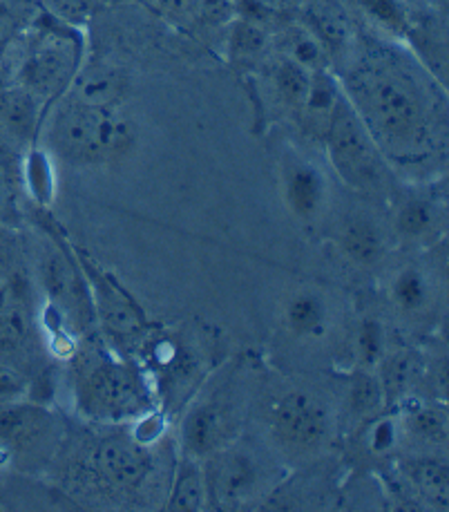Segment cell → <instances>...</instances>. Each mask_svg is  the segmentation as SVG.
Returning a JSON list of instances; mask_svg holds the SVG:
<instances>
[{"mask_svg": "<svg viewBox=\"0 0 449 512\" xmlns=\"http://www.w3.org/2000/svg\"><path fill=\"white\" fill-rule=\"evenodd\" d=\"M351 108L380 150L416 155L436 139V103L403 56L376 50L356 61L345 79Z\"/></svg>", "mask_w": 449, "mask_h": 512, "instance_id": "obj_1", "label": "cell"}, {"mask_svg": "<svg viewBox=\"0 0 449 512\" xmlns=\"http://www.w3.org/2000/svg\"><path fill=\"white\" fill-rule=\"evenodd\" d=\"M47 139L54 153L72 164H103L123 159L135 148L137 128L119 108H97L65 97Z\"/></svg>", "mask_w": 449, "mask_h": 512, "instance_id": "obj_2", "label": "cell"}, {"mask_svg": "<svg viewBox=\"0 0 449 512\" xmlns=\"http://www.w3.org/2000/svg\"><path fill=\"white\" fill-rule=\"evenodd\" d=\"M83 63V43L76 27L45 23L16 72V83L45 103L70 88Z\"/></svg>", "mask_w": 449, "mask_h": 512, "instance_id": "obj_3", "label": "cell"}, {"mask_svg": "<svg viewBox=\"0 0 449 512\" xmlns=\"http://www.w3.org/2000/svg\"><path fill=\"white\" fill-rule=\"evenodd\" d=\"M329 157L338 173L353 186H369L378 179L380 168V148L360 121L356 110L351 108L345 92L333 110L329 128L324 132Z\"/></svg>", "mask_w": 449, "mask_h": 512, "instance_id": "obj_4", "label": "cell"}, {"mask_svg": "<svg viewBox=\"0 0 449 512\" xmlns=\"http://www.w3.org/2000/svg\"><path fill=\"white\" fill-rule=\"evenodd\" d=\"M79 403L90 416L121 419L146 410V390L135 369L121 363H99L85 374Z\"/></svg>", "mask_w": 449, "mask_h": 512, "instance_id": "obj_5", "label": "cell"}, {"mask_svg": "<svg viewBox=\"0 0 449 512\" xmlns=\"http://www.w3.org/2000/svg\"><path fill=\"white\" fill-rule=\"evenodd\" d=\"M273 432L293 450H311L327 439L329 412L318 398L304 392L282 396L273 407Z\"/></svg>", "mask_w": 449, "mask_h": 512, "instance_id": "obj_6", "label": "cell"}, {"mask_svg": "<svg viewBox=\"0 0 449 512\" xmlns=\"http://www.w3.org/2000/svg\"><path fill=\"white\" fill-rule=\"evenodd\" d=\"M260 479L257 463L242 450L213 452L204 470L206 499L217 508H237L253 495Z\"/></svg>", "mask_w": 449, "mask_h": 512, "instance_id": "obj_7", "label": "cell"}, {"mask_svg": "<svg viewBox=\"0 0 449 512\" xmlns=\"http://www.w3.org/2000/svg\"><path fill=\"white\" fill-rule=\"evenodd\" d=\"M94 468L117 488H137L150 472V454L146 445L128 439H105L94 450Z\"/></svg>", "mask_w": 449, "mask_h": 512, "instance_id": "obj_8", "label": "cell"}, {"mask_svg": "<svg viewBox=\"0 0 449 512\" xmlns=\"http://www.w3.org/2000/svg\"><path fill=\"white\" fill-rule=\"evenodd\" d=\"M68 97L97 108H119L128 97L130 79L126 70L108 61H94L83 65L70 83Z\"/></svg>", "mask_w": 449, "mask_h": 512, "instance_id": "obj_9", "label": "cell"}, {"mask_svg": "<svg viewBox=\"0 0 449 512\" xmlns=\"http://www.w3.org/2000/svg\"><path fill=\"white\" fill-rule=\"evenodd\" d=\"M284 193L289 208L300 217H311L320 211L327 193V184L318 168L309 161L291 159L284 175Z\"/></svg>", "mask_w": 449, "mask_h": 512, "instance_id": "obj_10", "label": "cell"}, {"mask_svg": "<svg viewBox=\"0 0 449 512\" xmlns=\"http://www.w3.org/2000/svg\"><path fill=\"white\" fill-rule=\"evenodd\" d=\"M43 287L47 296L61 311H72L76 316H83L85 311H90V302L83 298V291L79 287V280L74 276L72 264L59 253H50L43 260L41 269Z\"/></svg>", "mask_w": 449, "mask_h": 512, "instance_id": "obj_11", "label": "cell"}, {"mask_svg": "<svg viewBox=\"0 0 449 512\" xmlns=\"http://www.w3.org/2000/svg\"><path fill=\"white\" fill-rule=\"evenodd\" d=\"M277 50L282 59L300 65L307 72H327L331 65L329 50L304 23L286 25L277 34Z\"/></svg>", "mask_w": 449, "mask_h": 512, "instance_id": "obj_12", "label": "cell"}, {"mask_svg": "<svg viewBox=\"0 0 449 512\" xmlns=\"http://www.w3.org/2000/svg\"><path fill=\"white\" fill-rule=\"evenodd\" d=\"M226 419L217 405H199L184 423V445L190 457L202 459L219 450L224 441Z\"/></svg>", "mask_w": 449, "mask_h": 512, "instance_id": "obj_13", "label": "cell"}, {"mask_svg": "<svg viewBox=\"0 0 449 512\" xmlns=\"http://www.w3.org/2000/svg\"><path fill=\"white\" fill-rule=\"evenodd\" d=\"M47 425V416L36 405H18L12 401L0 403V439L9 445L34 443Z\"/></svg>", "mask_w": 449, "mask_h": 512, "instance_id": "obj_14", "label": "cell"}, {"mask_svg": "<svg viewBox=\"0 0 449 512\" xmlns=\"http://www.w3.org/2000/svg\"><path fill=\"white\" fill-rule=\"evenodd\" d=\"M271 45V36L264 30L262 21L248 16H237L231 32H228V59H231L237 68H246V65H255L262 59Z\"/></svg>", "mask_w": 449, "mask_h": 512, "instance_id": "obj_15", "label": "cell"}, {"mask_svg": "<svg viewBox=\"0 0 449 512\" xmlns=\"http://www.w3.org/2000/svg\"><path fill=\"white\" fill-rule=\"evenodd\" d=\"M97 282V305H99V314L101 320L105 322V327L119 336H130L137 334L141 329V314L139 309L132 305V300L123 296V291L114 287L108 280H94Z\"/></svg>", "mask_w": 449, "mask_h": 512, "instance_id": "obj_16", "label": "cell"}, {"mask_svg": "<svg viewBox=\"0 0 449 512\" xmlns=\"http://www.w3.org/2000/svg\"><path fill=\"white\" fill-rule=\"evenodd\" d=\"M204 501H206V481H204L202 466H197L193 459L181 461L166 508L179 510V512H197L204 508Z\"/></svg>", "mask_w": 449, "mask_h": 512, "instance_id": "obj_17", "label": "cell"}, {"mask_svg": "<svg viewBox=\"0 0 449 512\" xmlns=\"http://www.w3.org/2000/svg\"><path fill=\"white\" fill-rule=\"evenodd\" d=\"M358 7V12L374 23L378 30L387 32L396 39H407L412 30V14L405 0H351Z\"/></svg>", "mask_w": 449, "mask_h": 512, "instance_id": "obj_18", "label": "cell"}, {"mask_svg": "<svg viewBox=\"0 0 449 512\" xmlns=\"http://www.w3.org/2000/svg\"><path fill=\"white\" fill-rule=\"evenodd\" d=\"M340 246L342 251L349 255L360 267H371L382 258V251H385V242H382V235L378 229L367 220H351L340 235Z\"/></svg>", "mask_w": 449, "mask_h": 512, "instance_id": "obj_19", "label": "cell"}, {"mask_svg": "<svg viewBox=\"0 0 449 512\" xmlns=\"http://www.w3.org/2000/svg\"><path fill=\"white\" fill-rule=\"evenodd\" d=\"M416 490L438 508L449 506V468L441 459H416L407 466Z\"/></svg>", "mask_w": 449, "mask_h": 512, "instance_id": "obj_20", "label": "cell"}, {"mask_svg": "<svg viewBox=\"0 0 449 512\" xmlns=\"http://www.w3.org/2000/svg\"><path fill=\"white\" fill-rule=\"evenodd\" d=\"M21 173L25 186L38 204H50L56 193V170L52 155L43 148H32L21 159Z\"/></svg>", "mask_w": 449, "mask_h": 512, "instance_id": "obj_21", "label": "cell"}, {"mask_svg": "<svg viewBox=\"0 0 449 512\" xmlns=\"http://www.w3.org/2000/svg\"><path fill=\"white\" fill-rule=\"evenodd\" d=\"M311 74L313 72H307L304 68H300V65L282 59V56L273 70V88H275L277 99H280L295 117H298L302 103L309 94Z\"/></svg>", "mask_w": 449, "mask_h": 512, "instance_id": "obj_22", "label": "cell"}, {"mask_svg": "<svg viewBox=\"0 0 449 512\" xmlns=\"http://www.w3.org/2000/svg\"><path fill=\"white\" fill-rule=\"evenodd\" d=\"M304 25L318 36L331 56L340 52L342 47H347L349 43L347 18L342 16L338 9H333L329 5H313L307 12V23Z\"/></svg>", "mask_w": 449, "mask_h": 512, "instance_id": "obj_23", "label": "cell"}, {"mask_svg": "<svg viewBox=\"0 0 449 512\" xmlns=\"http://www.w3.org/2000/svg\"><path fill=\"white\" fill-rule=\"evenodd\" d=\"M327 316L324 302L313 293H302V296L293 298L289 309H286L289 329L298 336H320L327 327Z\"/></svg>", "mask_w": 449, "mask_h": 512, "instance_id": "obj_24", "label": "cell"}, {"mask_svg": "<svg viewBox=\"0 0 449 512\" xmlns=\"http://www.w3.org/2000/svg\"><path fill=\"white\" fill-rule=\"evenodd\" d=\"M27 338V318L25 311L18 302L16 293L5 298L3 305H0V349H16L25 343Z\"/></svg>", "mask_w": 449, "mask_h": 512, "instance_id": "obj_25", "label": "cell"}, {"mask_svg": "<svg viewBox=\"0 0 449 512\" xmlns=\"http://www.w3.org/2000/svg\"><path fill=\"white\" fill-rule=\"evenodd\" d=\"M385 401L380 378L374 374L360 372L351 383V410L358 416H369L378 412V407Z\"/></svg>", "mask_w": 449, "mask_h": 512, "instance_id": "obj_26", "label": "cell"}, {"mask_svg": "<svg viewBox=\"0 0 449 512\" xmlns=\"http://www.w3.org/2000/svg\"><path fill=\"white\" fill-rule=\"evenodd\" d=\"M394 300L400 309L418 311L427 302V282L423 273L405 269L394 282Z\"/></svg>", "mask_w": 449, "mask_h": 512, "instance_id": "obj_27", "label": "cell"}, {"mask_svg": "<svg viewBox=\"0 0 449 512\" xmlns=\"http://www.w3.org/2000/svg\"><path fill=\"white\" fill-rule=\"evenodd\" d=\"M436 222V213L434 208L427 202H420V199H414V202L405 204L400 208L398 215V229L407 237H420L427 235L432 231V226Z\"/></svg>", "mask_w": 449, "mask_h": 512, "instance_id": "obj_28", "label": "cell"}, {"mask_svg": "<svg viewBox=\"0 0 449 512\" xmlns=\"http://www.w3.org/2000/svg\"><path fill=\"white\" fill-rule=\"evenodd\" d=\"M409 430L427 441H443L447 436L445 414L432 407H416L409 414Z\"/></svg>", "mask_w": 449, "mask_h": 512, "instance_id": "obj_29", "label": "cell"}, {"mask_svg": "<svg viewBox=\"0 0 449 512\" xmlns=\"http://www.w3.org/2000/svg\"><path fill=\"white\" fill-rule=\"evenodd\" d=\"M380 385L385 390V396H394L396 392H403L405 387L409 385V381L414 378V360L412 356H394L389 358L385 367H382V376Z\"/></svg>", "mask_w": 449, "mask_h": 512, "instance_id": "obj_30", "label": "cell"}, {"mask_svg": "<svg viewBox=\"0 0 449 512\" xmlns=\"http://www.w3.org/2000/svg\"><path fill=\"white\" fill-rule=\"evenodd\" d=\"M47 5H50L56 21L76 27L97 12L99 0H47Z\"/></svg>", "mask_w": 449, "mask_h": 512, "instance_id": "obj_31", "label": "cell"}, {"mask_svg": "<svg viewBox=\"0 0 449 512\" xmlns=\"http://www.w3.org/2000/svg\"><path fill=\"white\" fill-rule=\"evenodd\" d=\"M382 347H385V340H382V327L374 320H367L360 329L358 338V349H360V360L367 367H374L380 363L382 358Z\"/></svg>", "mask_w": 449, "mask_h": 512, "instance_id": "obj_32", "label": "cell"}, {"mask_svg": "<svg viewBox=\"0 0 449 512\" xmlns=\"http://www.w3.org/2000/svg\"><path fill=\"white\" fill-rule=\"evenodd\" d=\"M23 25L25 21H23L21 9H16L14 5L0 3V59H3L5 52L18 39Z\"/></svg>", "mask_w": 449, "mask_h": 512, "instance_id": "obj_33", "label": "cell"}, {"mask_svg": "<svg viewBox=\"0 0 449 512\" xmlns=\"http://www.w3.org/2000/svg\"><path fill=\"white\" fill-rule=\"evenodd\" d=\"M161 434H164V419H161L159 414H146L135 425V430H132V441H137L139 445H150L155 443Z\"/></svg>", "mask_w": 449, "mask_h": 512, "instance_id": "obj_34", "label": "cell"}, {"mask_svg": "<svg viewBox=\"0 0 449 512\" xmlns=\"http://www.w3.org/2000/svg\"><path fill=\"white\" fill-rule=\"evenodd\" d=\"M150 3L177 21H188L199 14V0H150Z\"/></svg>", "mask_w": 449, "mask_h": 512, "instance_id": "obj_35", "label": "cell"}, {"mask_svg": "<svg viewBox=\"0 0 449 512\" xmlns=\"http://www.w3.org/2000/svg\"><path fill=\"white\" fill-rule=\"evenodd\" d=\"M398 441V428L394 421H378L369 434V443L376 452H389Z\"/></svg>", "mask_w": 449, "mask_h": 512, "instance_id": "obj_36", "label": "cell"}, {"mask_svg": "<svg viewBox=\"0 0 449 512\" xmlns=\"http://www.w3.org/2000/svg\"><path fill=\"white\" fill-rule=\"evenodd\" d=\"M50 347H52L54 356H59V358H72L76 354L74 338L68 334V331H63V329L52 331Z\"/></svg>", "mask_w": 449, "mask_h": 512, "instance_id": "obj_37", "label": "cell"}, {"mask_svg": "<svg viewBox=\"0 0 449 512\" xmlns=\"http://www.w3.org/2000/svg\"><path fill=\"white\" fill-rule=\"evenodd\" d=\"M16 394H21V383H18V378L12 372L0 367V403L12 401Z\"/></svg>", "mask_w": 449, "mask_h": 512, "instance_id": "obj_38", "label": "cell"}, {"mask_svg": "<svg viewBox=\"0 0 449 512\" xmlns=\"http://www.w3.org/2000/svg\"><path fill=\"white\" fill-rule=\"evenodd\" d=\"M9 293H12V287H9V284L3 278H0V305H3Z\"/></svg>", "mask_w": 449, "mask_h": 512, "instance_id": "obj_39", "label": "cell"}, {"mask_svg": "<svg viewBox=\"0 0 449 512\" xmlns=\"http://www.w3.org/2000/svg\"><path fill=\"white\" fill-rule=\"evenodd\" d=\"M5 193H7L5 186H3V182H0V215L7 211V195Z\"/></svg>", "mask_w": 449, "mask_h": 512, "instance_id": "obj_40", "label": "cell"}]
</instances>
